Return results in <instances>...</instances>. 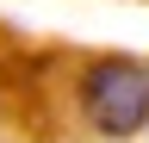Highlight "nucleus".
I'll return each instance as SVG.
<instances>
[{"mask_svg":"<svg viewBox=\"0 0 149 143\" xmlns=\"http://www.w3.org/2000/svg\"><path fill=\"white\" fill-rule=\"evenodd\" d=\"M81 112L93 131H106V137H130V131H143L149 124V75L137 62H93L87 75H81Z\"/></svg>","mask_w":149,"mask_h":143,"instance_id":"nucleus-1","label":"nucleus"}]
</instances>
